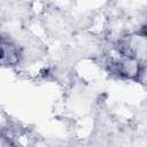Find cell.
<instances>
[{
	"label": "cell",
	"instance_id": "obj_1",
	"mask_svg": "<svg viewBox=\"0 0 147 147\" xmlns=\"http://www.w3.org/2000/svg\"><path fill=\"white\" fill-rule=\"evenodd\" d=\"M18 61V51L15 45L2 40V63L15 64Z\"/></svg>",
	"mask_w": 147,
	"mask_h": 147
}]
</instances>
